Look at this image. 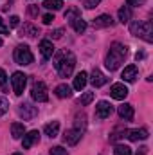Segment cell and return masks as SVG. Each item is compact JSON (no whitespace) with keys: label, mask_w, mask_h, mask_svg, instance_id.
<instances>
[{"label":"cell","mask_w":153,"mask_h":155,"mask_svg":"<svg viewBox=\"0 0 153 155\" xmlns=\"http://www.w3.org/2000/svg\"><path fill=\"white\" fill-rule=\"evenodd\" d=\"M86 83H88V74H86L85 71H81V72L76 74V78H74V85H72V87H74L76 90H83Z\"/></svg>","instance_id":"cell-20"},{"label":"cell","mask_w":153,"mask_h":155,"mask_svg":"<svg viewBox=\"0 0 153 155\" xmlns=\"http://www.w3.org/2000/svg\"><path fill=\"white\" fill-rule=\"evenodd\" d=\"M126 54H128V47H126L124 43H119V41L112 43V45H110V51H108V54H106V58H105L106 69H108V71H117V69L121 67V63L124 61Z\"/></svg>","instance_id":"cell-1"},{"label":"cell","mask_w":153,"mask_h":155,"mask_svg":"<svg viewBox=\"0 0 153 155\" xmlns=\"http://www.w3.org/2000/svg\"><path fill=\"white\" fill-rule=\"evenodd\" d=\"M79 16H81V11H79L77 7H74V5L65 11V20H67L69 24H72V22H74L76 18H79Z\"/></svg>","instance_id":"cell-24"},{"label":"cell","mask_w":153,"mask_h":155,"mask_svg":"<svg viewBox=\"0 0 153 155\" xmlns=\"http://www.w3.org/2000/svg\"><path fill=\"white\" fill-rule=\"evenodd\" d=\"M40 141V132L38 130H31V132H25V135L22 137V146L25 150H29L33 144H36Z\"/></svg>","instance_id":"cell-12"},{"label":"cell","mask_w":153,"mask_h":155,"mask_svg":"<svg viewBox=\"0 0 153 155\" xmlns=\"http://www.w3.org/2000/svg\"><path fill=\"white\" fill-rule=\"evenodd\" d=\"M146 0H126V5H130V7H139V5H142Z\"/></svg>","instance_id":"cell-38"},{"label":"cell","mask_w":153,"mask_h":155,"mask_svg":"<svg viewBox=\"0 0 153 155\" xmlns=\"http://www.w3.org/2000/svg\"><path fill=\"white\" fill-rule=\"evenodd\" d=\"M112 112H114V108L108 101H99L96 105V117L97 119H106V117L112 116Z\"/></svg>","instance_id":"cell-8"},{"label":"cell","mask_w":153,"mask_h":155,"mask_svg":"<svg viewBox=\"0 0 153 155\" xmlns=\"http://www.w3.org/2000/svg\"><path fill=\"white\" fill-rule=\"evenodd\" d=\"M43 7L49 11H60L63 7V0H43Z\"/></svg>","instance_id":"cell-25"},{"label":"cell","mask_w":153,"mask_h":155,"mask_svg":"<svg viewBox=\"0 0 153 155\" xmlns=\"http://www.w3.org/2000/svg\"><path fill=\"white\" fill-rule=\"evenodd\" d=\"M2 43H4V41H2V38H0V47H2Z\"/></svg>","instance_id":"cell-43"},{"label":"cell","mask_w":153,"mask_h":155,"mask_svg":"<svg viewBox=\"0 0 153 155\" xmlns=\"http://www.w3.org/2000/svg\"><path fill=\"white\" fill-rule=\"evenodd\" d=\"M38 13H40L38 5H29V15H31V16H36Z\"/></svg>","instance_id":"cell-40"},{"label":"cell","mask_w":153,"mask_h":155,"mask_svg":"<svg viewBox=\"0 0 153 155\" xmlns=\"http://www.w3.org/2000/svg\"><path fill=\"white\" fill-rule=\"evenodd\" d=\"M126 137H128L130 141L137 143V141L148 139V137H150V132H148L146 128H135V130H128V132H126Z\"/></svg>","instance_id":"cell-13"},{"label":"cell","mask_w":153,"mask_h":155,"mask_svg":"<svg viewBox=\"0 0 153 155\" xmlns=\"http://www.w3.org/2000/svg\"><path fill=\"white\" fill-rule=\"evenodd\" d=\"M54 20H56V18H54V15H50V13H47V15H43V16H41V22H43L45 25H50Z\"/></svg>","instance_id":"cell-34"},{"label":"cell","mask_w":153,"mask_h":155,"mask_svg":"<svg viewBox=\"0 0 153 155\" xmlns=\"http://www.w3.org/2000/svg\"><path fill=\"white\" fill-rule=\"evenodd\" d=\"M110 96L117 99V101H122L126 96H128V87L124 85V83H114L112 87H110Z\"/></svg>","instance_id":"cell-9"},{"label":"cell","mask_w":153,"mask_h":155,"mask_svg":"<svg viewBox=\"0 0 153 155\" xmlns=\"http://www.w3.org/2000/svg\"><path fill=\"white\" fill-rule=\"evenodd\" d=\"M92 25H94V27H97V29H103V27H112V25H114V18H112L110 15H99L97 18H94Z\"/></svg>","instance_id":"cell-15"},{"label":"cell","mask_w":153,"mask_h":155,"mask_svg":"<svg viewBox=\"0 0 153 155\" xmlns=\"http://www.w3.org/2000/svg\"><path fill=\"white\" fill-rule=\"evenodd\" d=\"M31 97H33L34 101H38V103H45V101H49V94H47V87H45V83L36 81V83L33 85V88H31Z\"/></svg>","instance_id":"cell-6"},{"label":"cell","mask_w":153,"mask_h":155,"mask_svg":"<svg viewBox=\"0 0 153 155\" xmlns=\"http://www.w3.org/2000/svg\"><path fill=\"white\" fill-rule=\"evenodd\" d=\"M85 126H86V123H85V116H76V121H74V128L81 130V132H85Z\"/></svg>","instance_id":"cell-30"},{"label":"cell","mask_w":153,"mask_h":155,"mask_svg":"<svg viewBox=\"0 0 153 155\" xmlns=\"http://www.w3.org/2000/svg\"><path fill=\"white\" fill-rule=\"evenodd\" d=\"M70 25H72V29H74L76 33H79V35L86 31V22H85V20L81 18V16H79V18H76V20H74V22H72Z\"/></svg>","instance_id":"cell-26"},{"label":"cell","mask_w":153,"mask_h":155,"mask_svg":"<svg viewBox=\"0 0 153 155\" xmlns=\"http://www.w3.org/2000/svg\"><path fill=\"white\" fill-rule=\"evenodd\" d=\"M137 76H139V69H137L135 65H128V67H124V71H122V74H121V78H122L124 81H128V83L135 81Z\"/></svg>","instance_id":"cell-16"},{"label":"cell","mask_w":153,"mask_h":155,"mask_svg":"<svg viewBox=\"0 0 153 155\" xmlns=\"http://www.w3.org/2000/svg\"><path fill=\"white\" fill-rule=\"evenodd\" d=\"M11 135H13V139H22V137L25 135V126H24V123H13V124H11Z\"/></svg>","instance_id":"cell-23"},{"label":"cell","mask_w":153,"mask_h":155,"mask_svg":"<svg viewBox=\"0 0 153 155\" xmlns=\"http://www.w3.org/2000/svg\"><path fill=\"white\" fill-rule=\"evenodd\" d=\"M94 101V92H85L79 99H77V103L81 105V107H86V105H90Z\"/></svg>","instance_id":"cell-27"},{"label":"cell","mask_w":153,"mask_h":155,"mask_svg":"<svg viewBox=\"0 0 153 155\" xmlns=\"http://www.w3.org/2000/svg\"><path fill=\"white\" fill-rule=\"evenodd\" d=\"M7 110H9V101L5 97H0V117L4 116Z\"/></svg>","instance_id":"cell-32"},{"label":"cell","mask_w":153,"mask_h":155,"mask_svg":"<svg viewBox=\"0 0 153 155\" xmlns=\"http://www.w3.org/2000/svg\"><path fill=\"white\" fill-rule=\"evenodd\" d=\"M50 155H69V153L63 146H54V148H50Z\"/></svg>","instance_id":"cell-33"},{"label":"cell","mask_w":153,"mask_h":155,"mask_svg":"<svg viewBox=\"0 0 153 155\" xmlns=\"http://www.w3.org/2000/svg\"><path fill=\"white\" fill-rule=\"evenodd\" d=\"M54 45H52V41L50 40H41L40 41V52H41V60L43 61H47V60H50L52 56H54Z\"/></svg>","instance_id":"cell-11"},{"label":"cell","mask_w":153,"mask_h":155,"mask_svg":"<svg viewBox=\"0 0 153 155\" xmlns=\"http://www.w3.org/2000/svg\"><path fill=\"white\" fill-rule=\"evenodd\" d=\"M18 114H20V117H24V121H31L38 116V108L33 107L31 103H24V105H20Z\"/></svg>","instance_id":"cell-7"},{"label":"cell","mask_w":153,"mask_h":155,"mask_svg":"<svg viewBox=\"0 0 153 155\" xmlns=\"http://www.w3.org/2000/svg\"><path fill=\"white\" fill-rule=\"evenodd\" d=\"M130 33L133 36H139V38H144L148 43L153 41V27H151V22L150 20H135L130 24Z\"/></svg>","instance_id":"cell-3"},{"label":"cell","mask_w":153,"mask_h":155,"mask_svg":"<svg viewBox=\"0 0 153 155\" xmlns=\"http://www.w3.org/2000/svg\"><path fill=\"white\" fill-rule=\"evenodd\" d=\"M11 85H13L15 96H22L24 90H25V85H27V76H25L24 72H20V71L13 72V76H11Z\"/></svg>","instance_id":"cell-5"},{"label":"cell","mask_w":153,"mask_h":155,"mask_svg":"<svg viewBox=\"0 0 153 155\" xmlns=\"http://www.w3.org/2000/svg\"><path fill=\"white\" fill-rule=\"evenodd\" d=\"M20 35L22 36H29V38H34V36H38L40 35V31H38V27L36 25H33V24H24L22 27H20Z\"/></svg>","instance_id":"cell-19"},{"label":"cell","mask_w":153,"mask_h":155,"mask_svg":"<svg viewBox=\"0 0 153 155\" xmlns=\"http://www.w3.org/2000/svg\"><path fill=\"white\" fill-rule=\"evenodd\" d=\"M88 81L96 87V88H99V87H103V85H106V81H108V78L105 76L99 69H94L92 71V74H90V78H88Z\"/></svg>","instance_id":"cell-14"},{"label":"cell","mask_w":153,"mask_h":155,"mask_svg":"<svg viewBox=\"0 0 153 155\" xmlns=\"http://www.w3.org/2000/svg\"><path fill=\"white\" fill-rule=\"evenodd\" d=\"M117 16H119V22H121V24H128V22L132 20V7H130V5H122V7L119 9Z\"/></svg>","instance_id":"cell-22"},{"label":"cell","mask_w":153,"mask_h":155,"mask_svg":"<svg viewBox=\"0 0 153 155\" xmlns=\"http://www.w3.org/2000/svg\"><path fill=\"white\" fill-rule=\"evenodd\" d=\"M126 132H128V130H122V128H117V130H115L114 134L110 135V141H117V139H121V137H124V135H126Z\"/></svg>","instance_id":"cell-31"},{"label":"cell","mask_w":153,"mask_h":155,"mask_svg":"<svg viewBox=\"0 0 153 155\" xmlns=\"http://www.w3.org/2000/svg\"><path fill=\"white\" fill-rule=\"evenodd\" d=\"M99 2H101V0H85V7H86V9H94V7L99 5Z\"/></svg>","instance_id":"cell-35"},{"label":"cell","mask_w":153,"mask_h":155,"mask_svg":"<svg viewBox=\"0 0 153 155\" xmlns=\"http://www.w3.org/2000/svg\"><path fill=\"white\" fill-rule=\"evenodd\" d=\"M13 58H15V61L18 63V65H31L33 61H34V56H33V52H31V49H29V45H18L16 49H15V52H13Z\"/></svg>","instance_id":"cell-4"},{"label":"cell","mask_w":153,"mask_h":155,"mask_svg":"<svg viewBox=\"0 0 153 155\" xmlns=\"http://www.w3.org/2000/svg\"><path fill=\"white\" fill-rule=\"evenodd\" d=\"M119 117L121 119H124V121H132L133 116H135V112H133V107L130 105V103H124V105H121L119 107Z\"/></svg>","instance_id":"cell-17"},{"label":"cell","mask_w":153,"mask_h":155,"mask_svg":"<svg viewBox=\"0 0 153 155\" xmlns=\"http://www.w3.org/2000/svg\"><path fill=\"white\" fill-rule=\"evenodd\" d=\"M13 155H22V153H13Z\"/></svg>","instance_id":"cell-44"},{"label":"cell","mask_w":153,"mask_h":155,"mask_svg":"<svg viewBox=\"0 0 153 155\" xmlns=\"http://www.w3.org/2000/svg\"><path fill=\"white\" fill-rule=\"evenodd\" d=\"M0 35H9V27L5 25V22H4L2 16H0Z\"/></svg>","instance_id":"cell-37"},{"label":"cell","mask_w":153,"mask_h":155,"mask_svg":"<svg viewBox=\"0 0 153 155\" xmlns=\"http://www.w3.org/2000/svg\"><path fill=\"white\" fill-rule=\"evenodd\" d=\"M61 36H63V29H56V31L50 33V38L52 40H60Z\"/></svg>","instance_id":"cell-39"},{"label":"cell","mask_w":153,"mask_h":155,"mask_svg":"<svg viewBox=\"0 0 153 155\" xmlns=\"http://www.w3.org/2000/svg\"><path fill=\"white\" fill-rule=\"evenodd\" d=\"M54 92H56V96L60 99H65V97H70L72 96V87H69L67 83H61V85H58L54 88Z\"/></svg>","instance_id":"cell-21"},{"label":"cell","mask_w":153,"mask_h":155,"mask_svg":"<svg viewBox=\"0 0 153 155\" xmlns=\"http://www.w3.org/2000/svg\"><path fill=\"white\" fill-rule=\"evenodd\" d=\"M0 88L2 92H7V74L4 69H0Z\"/></svg>","instance_id":"cell-29"},{"label":"cell","mask_w":153,"mask_h":155,"mask_svg":"<svg viewBox=\"0 0 153 155\" xmlns=\"http://www.w3.org/2000/svg\"><path fill=\"white\" fill-rule=\"evenodd\" d=\"M81 137H83V132H81V130H77V128H70V130L65 132L63 141H65L69 146H76L77 143L81 141Z\"/></svg>","instance_id":"cell-10"},{"label":"cell","mask_w":153,"mask_h":155,"mask_svg":"<svg viewBox=\"0 0 153 155\" xmlns=\"http://www.w3.org/2000/svg\"><path fill=\"white\" fill-rule=\"evenodd\" d=\"M148 153V146H141L139 150H137V153L135 155H146Z\"/></svg>","instance_id":"cell-41"},{"label":"cell","mask_w":153,"mask_h":155,"mask_svg":"<svg viewBox=\"0 0 153 155\" xmlns=\"http://www.w3.org/2000/svg\"><path fill=\"white\" fill-rule=\"evenodd\" d=\"M114 155H132V148L126 144H117L114 150Z\"/></svg>","instance_id":"cell-28"},{"label":"cell","mask_w":153,"mask_h":155,"mask_svg":"<svg viewBox=\"0 0 153 155\" xmlns=\"http://www.w3.org/2000/svg\"><path fill=\"white\" fill-rule=\"evenodd\" d=\"M58 132H60V121H50L43 126V134L50 139H54L58 135Z\"/></svg>","instance_id":"cell-18"},{"label":"cell","mask_w":153,"mask_h":155,"mask_svg":"<svg viewBox=\"0 0 153 155\" xmlns=\"http://www.w3.org/2000/svg\"><path fill=\"white\" fill-rule=\"evenodd\" d=\"M142 58H144V52H137V54H135V60H137V61L142 60Z\"/></svg>","instance_id":"cell-42"},{"label":"cell","mask_w":153,"mask_h":155,"mask_svg":"<svg viewBox=\"0 0 153 155\" xmlns=\"http://www.w3.org/2000/svg\"><path fill=\"white\" fill-rule=\"evenodd\" d=\"M54 67H56L60 78H69L72 74L74 67H76V56L70 51H61L54 58Z\"/></svg>","instance_id":"cell-2"},{"label":"cell","mask_w":153,"mask_h":155,"mask_svg":"<svg viewBox=\"0 0 153 155\" xmlns=\"http://www.w3.org/2000/svg\"><path fill=\"white\" fill-rule=\"evenodd\" d=\"M20 25V18L16 16V15H13L11 18H9V27H18Z\"/></svg>","instance_id":"cell-36"}]
</instances>
